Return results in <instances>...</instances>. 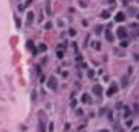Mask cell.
Wrapping results in <instances>:
<instances>
[{
    "label": "cell",
    "instance_id": "1",
    "mask_svg": "<svg viewBox=\"0 0 139 132\" xmlns=\"http://www.w3.org/2000/svg\"><path fill=\"white\" fill-rule=\"evenodd\" d=\"M48 88L49 90H56L57 88V80H56V77H51L48 80Z\"/></svg>",
    "mask_w": 139,
    "mask_h": 132
},
{
    "label": "cell",
    "instance_id": "2",
    "mask_svg": "<svg viewBox=\"0 0 139 132\" xmlns=\"http://www.w3.org/2000/svg\"><path fill=\"white\" fill-rule=\"evenodd\" d=\"M118 93V85L116 83H113V85H110V88H108V96H113V95H116Z\"/></svg>",
    "mask_w": 139,
    "mask_h": 132
},
{
    "label": "cell",
    "instance_id": "3",
    "mask_svg": "<svg viewBox=\"0 0 139 132\" xmlns=\"http://www.w3.org/2000/svg\"><path fill=\"white\" fill-rule=\"evenodd\" d=\"M116 36H118V38H121V39H126L128 33H126V29H124V28H118V31H116Z\"/></svg>",
    "mask_w": 139,
    "mask_h": 132
},
{
    "label": "cell",
    "instance_id": "4",
    "mask_svg": "<svg viewBox=\"0 0 139 132\" xmlns=\"http://www.w3.org/2000/svg\"><path fill=\"white\" fill-rule=\"evenodd\" d=\"M33 20H35V13L30 12V13H28V16H26V26H31V25H33Z\"/></svg>",
    "mask_w": 139,
    "mask_h": 132
},
{
    "label": "cell",
    "instance_id": "5",
    "mask_svg": "<svg viewBox=\"0 0 139 132\" xmlns=\"http://www.w3.org/2000/svg\"><path fill=\"white\" fill-rule=\"evenodd\" d=\"M26 47H28V49H30V51H31V52H33V54H38V49H36V47L35 46H33V43H31V41H28V43H26Z\"/></svg>",
    "mask_w": 139,
    "mask_h": 132
},
{
    "label": "cell",
    "instance_id": "6",
    "mask_svg": "<svg viewBox=\"0 0 139 132\" xmlns=\"http://www.w3.org/2000/svg\"><path fill=\"white\" fill-rule=\"evenodd\" d=\"M115 20L116 21H119V23H121V21H124V20H126V15H124V13H116V16H115Z\"/></svg>",
    "mask_w": 139,
    "mask_h": 132
},
{
    "label": "cell",
    "instance_id": "7",
    "mask_svg": "<svg viewBox=\"0 0 139 132\" xmlns=\"http://www.w3.org/2000/svg\"><path fill=\"white\" fill-rule=\"evenodd\" d=\"M105 38H106V41L113 43V39H115V36H113V33H111L110 29H106V33H105Z\"/></svg>",
    "mask_w": 139,
    "mask_h": 132
},
{
    "label": "cell",
    "instance_id": "8",
    "mask_svg": "<svg viewBox=\"0 0 139 132\" xmlns=\"http://www.w3.org/2000/svg\"><path fill=\"white\" fill-rule=\"evenodd\" d=\"M93 93H95L97 96H100V95L103 93V90H102V86H100V85H95V86H93Z\"/></svg>",
    "mask_w": 139,
    "mask_h": 132
},
{
    "label": "cell",
    "instance_id": "9",
    "mask_svg": "<svg viewBox=\"0 0 139 132\" xmlns=\"http://www.w3.org/2000/svg\"><path fill=\"white\" fill-rule=\"evenodd\" d=\"M102 18L103 20H106V18H110V13L106 12V10H105V12H102Z\"/></svg>",
    "mask_w": 139,
    "mask_h": 132
},
{
    "label": "cell",
    "instance_id": "10",
    "mask_svg": "<svg viewBox=\"0 0 139 132\" xmlns=\"http://www.w3.org/2000/svg\"><path fill=\"white\" fill-rule=\"evenodd\" d=\"M82 101H83V103H90L92 100H90V98L87 96V95H83V96H82Z\"/></svg>",
    "mask_w": 139,
    "mask_h": 132
},
{
    "label": "cell",
    "instance_id": "11",
    "mask_svg": "<svg viewBox=\"0 0 139 132\" xmlns=\"http://www.w3.org/2000/svg\"><path fill=\"white\" fill-rule=\"evenodd\" d=\"M57 57H59V59H62V57H64V51L57 49Z\"/></svg>",
    "mask_w": 139,
    "mask_h": 132
},
{
    "label": "cell",
    "instance_id": "12",
    "mask_svg": "<svg viewBox=\"0 0 139 132\" xmlns=\"http://www.w3.org/2000/svg\"><path fill=\"white\" fill-rule=\"evenodd\" d=\"M51 28H52V23H51V21H49V23H46V25H44V29H51Z\"/></svg>",
    "mask_w": 139,
    "mask_h": 132
},
{
    "label": "cell",
    "instance_id": "13",
    "mask_svg": "<svg viewBox=\"0 0 139 132\" xmlns=\"http://www.w3.org/2000/svg\"><path fill=\"white\" fill-rule=\"evenodd\" d=\"M129 46V43H128L126 39H123V43H121V47H128Z\"/></svg>",
    "mask_w": 139,
    "mask_h": 132
},
{
    "label": "cell",
    "instance_id": "14",
    "mask_svg": "<svg viewBox=\"0 0 139 132\" xmlns=\"http://www.w3.org/2000/svg\"><path fill=\"white\" fill-rule=\"evenodd\" d=\"M38 51H46V44H39V47H38Z\"/></svg>",
    "mask_w": 139,
    "mask_h": 132
},
{
    "label": "cell",
    "instance_id": "15",
    "mask_svg": "<svg viewBox=\"0 0 139 132\" xmlns=\"http://www.w3.org/2000/svg\"><path fill=\"white\" fill-rule=\"evenodd\" d=\"M39 131L44 132V124H43V121H39Z\"/></svg>",
    "mask_w": 139,
    "mask_h": 132
},
{
    "label": "cell",
    "instance_id": "16",
    "mask_svg": "<svg viewBox=\"0 0 139 132\" xmlns=\"http://www.w3.org/2000/svg\"><path fill=\"white\" fill-rule=\"evenodd\" d=\"M93 47H95V49H102V46H100V43H93Z\"/></svg>",
    "mask_w": 139,
    "mask_h": 132
},
{
    "label": "cell",
    "instance_id": "17",
    "mask_svg": "<svg viewBox=\"0 0 139 132\" xmlns=\"http://www.w3.org/2000/svg\"><path fill=\"white\" fill-rule=\"evenodd\" d=\"M69 34H70V36H75L77 31H75V29H70V31H69Z\"/></svg>",
    "mask_w": 139,
    "mask_h": 132
},
{
    "label": "cell",
    "instance_id": "18",
    "mask_svg": "<svg viewBox=\"0 0 139 132\" xmlns=\"http://www.w3.org/2000/svg\"><path fill=\"white\" fill-rule=\"evenodd\" d=\"M123 3H124V5H128V3H129V0H123Z\"/></svg>",
    "mask_w": 139,
    "mask_h": 132
},
{
    "label": "cell",
    "instance_id": "19",
    "mask_svg": "<svg viewBox=\"0 0 139 132\" xmlns=\"http://www.w3.org/2000/svg\"><path fill=\"white\" fill-rule=\"evenodd\" d=\"M133 132H138V127H134V129H133Z\"/></svg>",
    "mask_w": 139,
    "mask_h": 132
},
{
    "label": "cell",
    "instance_id": "20",
    "mask_svg": "<svg viewBox=\"0 0 139 132\" xmlns=\"http://www.w3.org/2000/svg\"><path fill=\"white\" fill-rule=\"evenodd\" d=\"M100 132H108V131H106V129H103V131H100Z\"/></svg>",
    "mask_w": 139,
    "mask_h": 132
}]
</instances>
